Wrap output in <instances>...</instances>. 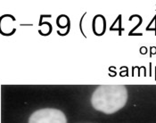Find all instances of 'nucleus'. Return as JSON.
<instances>
[{
	"mask_svg": "<svg viewBox=\"0 0 156 123\" xmlns=\"http://www.w3.org/2000/svg\"><path fill=\"white\" fill-rule=\"evenodd\" d=\"M128 100V91L123 85H102L92 95L91 104L97 111L112 114L123 108Z\"/></svg>",
	"mask_w": 156,
	"mask_h": 123,
	"instance_id": "f257e3e1",
	"label": "nucleus"
},
{
	"mask_svg": "<svg viewBox=\"0 0 156 123\" xmlns=\"http://www.w3.org/2000/svg\"><path fill=\"white\" fill-rule=\"evenodd\" d=\"M29 123H67L64 113L57 109H40L33 112Z\"/></svg>",
	"mask_w": 156,
	"mask_h": 123,
	"instance_id": "f03ea898",
	"label": "nucleus"
}]
</instances>
